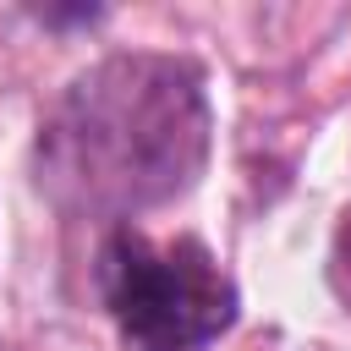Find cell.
I'll use <instances>...</instances> for the list:
<instances>
[{
    "label": "cell",
    "mask_w": 351,
    "mask_h": 351,
    "mask_svg": "<svg viewBox=\"0 0 351 351\" xmlns=\"http://www.w3.org/2000/svg\"><path fill=\"white\" fill-rule=\"evenodd\" d=\"M329 280H335L340 302L351 307V214H346V225L335 230V263H329Z\"/></svg>",
    "instance_id": "cell-3"
},
{
    "label": "cell",
    "mask_w": 351,
    "mask_h": 351,
    "mask_svg": "<svg viewBox=\"0 0 351 351\" xmlns=\"http://www.w3.org/2000/svg\"><path fill=\"white\" fill-rule=\"evenodd\" d=\"M208 93L192 60L110 55L88 66L38 132V181L66 214L110 230L159 208L208 165Z\"/></svg>",
    "instance_id": "cell-1"
},
{
    "label": "cell",
    "mask_w": 351,
    "mask_h": 351,
    "mask_svg": "<svg viewBox=\"0 0 351 351\" xmlns=\"http://www.w3.org/2000/svg\"><path fill=\"white\" fill-rule=\"evenodd\" d=\"M99 296L115 318L121 351H203L236 324V280L219 258L192 241H148L132 225H115L99 241Z\"/></svg>",
    "instance_id": "cell-2"
}]
</instances>
